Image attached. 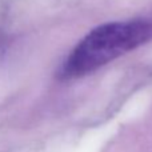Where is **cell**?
<instances>
[{
	"label": "cell",
	"mask_w": 152,
	"mask_h": 152,
	"mask_svg": "<svg viewBox=\"0 0 152 152\" xmlns=\"http://www.w3.org/2000/svg\"><path fill=\"white\" fill-rule=\"evenodd\" d=\"M152 39V21H113L96 27L74 48L60 69L64 79L81 77Z\"/></svg>",
	"instance_id": "6da1fadb"
}]
</instances>
